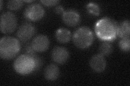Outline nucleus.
Returning <instances> with one entry per match:
<instances>
[{
  "mask_svg": "<svg viewBox=\"0 0 130 86\" xmlns=\"http://www.w3.org/2000/svg\"><path fill=\"white\" fill-rule=\"evenodd\" d=\"M118 24L115 20L105 17L99 20L95 25V32L98 37L106 42H112L117 37Z\"/></svg>",
  "mask_w": 130,
  "mask_h": 86,
  "instance_id": "1",
  "label": "nucleus"
},
{
  "mask_svg": "<svg viewBox=\"0 0 130 86\" xmlns=\"http://www.w3.org/2000/svg\"><path fill=\"white\" fill-rule=\"evenodd\" d=\"M20 50L19 40L13 37H3L0 40V56L5 60L14 58Z\"/></svg>",
  "mask_w": 130,
  "mask_h": 86,
  "instance_id": "2",
  "label": "nucleus"
},
{
  "mask_svg": "<svg viewBox=\"0 0 130 86\" xmlns=\"http://www.w3.org/2000/svg\"><path fill=\"white\" fill-rule=\"evenodd\" d=\"M94 36L90 28L83 26L78 28L73 36L75 45L79 48L85 49L90 46L94 42Z\"/></svg>",
  "mask_w": 130,
  "mask_h": 86,
  "instance_id": "3",
  "label": "nucleus"
},
{
  "mask_svg": "<svg viewBox=\"0 0 130 86\" xmlns=\"http://www.w3.org/2000/svg\"><path fill=\"white\" fill-rule=\"evenodd\" d=\"M35 64L33 58L27 54L19 56L14 61L15 71L21 75L29 74L35 71Z\"/></svg>",
  "mask_w": 130,
  "mask_h": 86,
  "instance_id": "4",
  "label": "nucleus"
},
{
  "mask_svg": "<svg viewBox=\"0 0 130 86\" xmlns=\"http://www.w3.org/2000/svg\"><path fill=\"white\" fill-rule=\"evenodd\" d=\"M1 31L3 34H11L17 27V18L11 12L7 11L1 16Z\"/></svg>",
  "mask_w": 130,
  "mask_h": 86,
  "instance_id": "5",
  "label": "nucleus"
},
{
  "mask_svg": "<svg viewBox=\"0 0 130 86\" xmlns=\"http://www.w3.org/2000/svg\"><path fill=\"white\" fill-rule=\"evenodd\" d=\"M45 13L43 7L39 3H33L28 6L24 12V16L31 21H37L41 19Z\"/></svg>",
  "mask_w": 130,
  "mask_h": 86,
  "instance_id": "6",
  "label": "nucleus"
},
{
  "mask_svg": "<svg viewBox=\"0 0 130 86\" xmlns=\"http://www.w3.org/2000/svg\"><path fill=\"white\" fill-rule=\"evenodd\" d=\"M35 27L30 23L26 22L21 24L17 32V36L22 42L29 40L35 33Z\"/></svg>",
  "mask_w": 130,
  "mask_h": 86,
  "instance_id": "7",
  "label": "nucleus"
},
{
  "mask_svg": "<svg viewBox=\"0 0 130 86\" xmlns=\"http://www.w3.org/2000/svg\"><path fill=\"white\" fill-rule=\"evenodd\" d=\"M50 42L46 36L39 35L32 39L31 45L37 52H43L47 51L50 47Z\"/></svg>",
  "mask_w": 130,
  "mask_h": 86,
  "instance_id": "8",
  "label": "nucleus"
},
{
  "mask_svg": "<svg viewBox=\"0 0 130 86\" xmlns=\"http://www.w3.org/2000/svg\"><path fill=\"white\" fill-rule=\"evenodd\" d=\"M62 20L67 26L74 27L78 25L80 21V16L77 11L73 9H68L62 14Z\"/></svg>",
  "mask_w": 130,
  "mask_h": 86,
  "instance_id": "9",
  "label": "nucleus"
},
{
  "mask_svg": "<svg viewBox=\"0 0 130 86\" xmlns=\"http://www.w3.org/2000/svg\"><path fill=\"white\" fill-rule=\"evenodd\" d=\"M70 54L67 49L62 46L55 47L52 52V58L55 63L63 64L68 60Z\"/></svg>",
  "mask_w": 130,
  "mask_h": 86,
  "instance_id": "10",
  "label": "nucleus"
},
{
  "mask_svg": "<svg viewBox=\"0 0 130 86\" xmlns=\"http://www.w3.org/2000/svg\"><path fill=\"white\" fill-rule=\"evenodd\" d=\"M89 65L94 72L101 73L105 70L106 67V61L104 56L99 53L92 57L89 61Z\"/></svg>",
  "mask_w": 130,
  "mask_h": 86,
  "instance_id": "11",
  "label": "nucleus"
},
{
  "mask_svg": "<svg viewBox=\"0 0 130 86\" xmlns=\"http://www.w3.org/2000/svg\"><path fill=\"white\" fill-rule=\"evenodd\" d=\"M60 71L58 66L55 64H50L46 67L44 71L45 79L49 81H54L58 78Z\"/></svg>",
  "mask_w": 130,
  "mask_h": 86,
  "instance_id": "12",
  "label": "nucleus"
},
{
  "mask_svg": "<svg viewBox=\"0 0 130 86\" xmlns=\"http://www.w3.org/2000/svg\"><path fill=\"white\" fill-rule=\"evenodd\" d=\"M130 23L128 20H125L118 25L117 36L121 38H129Z\"/></svg>",
  "mask_w": 130,
  "mask_h": 86,
  "instance_id": "13",
  "label": "nucleus"
},
{
  "mask_svg": "<svg viewBox=\"0 0 130 86\" xmlns=\"http://www.w3.org/2000/svg\"><path fill=\"white\" fill-rule=\"evenodd\" d=\"M55 37L59 43L66 44L71 40V33L67 28H60L56 31Z\"/></svg>",
  "mask_w": 130,
  "mask_h": 86,
  "instance_id": "14",
  "label": "nucleus"
},
{
  "mask_svg": "<svg viewBox=\"0 0 130 86\" xmlns=\"http://www.w3.org/2000/svg\"><path fill=\"white\" fill-rule=\"evenodd\" d=\"M113 51L112 44L108 42H105L100 45L99 47L100 54L103 56H108L111 54Z\"/></svg>",
  "mask_w": 130,
  "mask_h": 86,
  "instance_id": "15",
  "label": "nucleus"
},
{
  "mask_svg": "<svg viewBox=\"0 0 130 86\" xmlns=\"http://www.w3.org/2000/svg\"><path fill=\"white\" fill-rule=\"evenodd\" d=\"M23 1L20 0H13L7 2V7L12 10H17L23 6Z\"/></svg>",
  "mask_w": 130,
  "mask_h": 86,
  "instance_id": "16",
  "label": "nucleus"
},
{
  "mask_svg": "<svg viewBox=\"0 0 130 86\" xmlns=\"http://www.w3.org/2000/svg\"><path fill=\"white\" fill-rule=\"evenodd\" d=\"M87 9L89 13L95 16H98L100 13V9L98 5L93 2L88 4L87 5Z\"/></svg>",
  "mask_w": 130,
  "mask_h": 86,
  "instance_id": "17",
  "label": "nucleus"
},
{
  "mask_svg": "<svg viewBox=\"0 0 130 86\" xmlns=\"http://www.w3.org/2000/svg\"><path fill=\"white\" fill-rule=\"evenodd\" d=\"M119 46L123 51L129 52L130 47L129 38H121L119 43Z\"/></svg>",
  "mask_w": 130,
  "mask_h": 86,
  "instance_id": "18",
  "label": "nucleus"
},
{
  "mask_svg": "<svg viewBox=\"0 0 130 86\" xmlns=\"http://www.w3.org/2000/svg\"><path fill=\"white\" fill-rule=\"evenodd\" d=\"M41 2L46 6L52 7L57 5L59 1H55V0H46V1H41Z\"/></svg>",
  "mask_w": 130,
  "mask_h": 86,
  "instance_id": "19",
  "label": "nucleus"
},
{
  "mask_svg": "<svg viewBox=\"0 0 130 86\" xmlns=\"http://www.w3.org/2000/svg\"><path fill=\"white\" fill-rule=\"evenodd\" d=\"M55 12L58 14H61L62 13H63L64 10H63V8L61 6H57L55 8Z\"/></svg>",
  "mask_w": 130,
  "mask_h": 86,
  "instance_id": "20",
  "label": "nucleus"
},
{
  "mask_svg": "<svg viewBox=\"0 0 130 86\" xmlns=\"http://www.w3.org/2000/svg\"><path fill=\"white\" fill-rule=\"evenodd\" d=\"M1 2V10H2V5H3V2H2V1H0Z\"/></svg>",
  "mask_w": 130,
  "mask_h": 86,
  "instance_id": "21",
  "label": "nucleus"
},
{
  "mask_svg": "<svg viewBox=\"0 0 130 86\" xmlns=\"http://www.w3.org/2000/svg\"><path fill=\"white\" fill-rule=\"evenodd\" d=\"M24 2H32V1H25Z\"/></svg>",
  "mask_w": 130,
  "mask_h": 86,
  "instance_id": "22",
  "label": "nucleus"
}]
</instances>
